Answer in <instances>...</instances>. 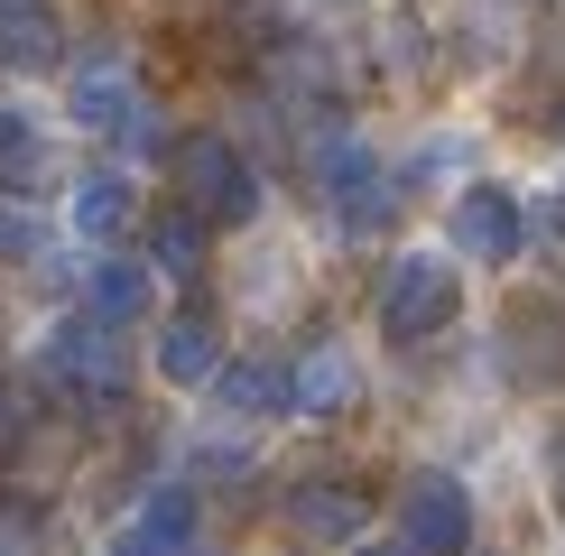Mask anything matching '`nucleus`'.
<instances>
[{
	"label": "nucleus",
	"mask_w": 565,
	"mask_h": 556,
	"mask_svg": "<svg viewBox=\"0 0 565 556\" xmlns=\"http://www.w3.org/2000/svg\"><path fill=\"white\" fill-rule=\"evenodd\" d=\"M177 195L195 204L204 223H250V214H260V177H250V158L232 149L223 130L177 139Z\"/></svg>",
	"instance_id": "3"
},
{
	"label": "nucleus",
	"mask_w": 565,
	"mask_h": 556,
	"mask_svg": "<svg viewBox=\"0 0 565 556\" xmlns=\"http://www.w3.org/2000/svg\"><path fill=\"white\" fill-rule=\"evenodd\" d=\"M352 353H334V343H316L297 371H288V408H306V417H334V408H352Z\"/></svg>",
	"instance_id": "13"
},
{
	"label": "nucleus",
	"mask_w": 565,
	"mask_h": 556,
	"mask_svg": "<svg viewBox=\"0 0 565 556\" xmlns=\"http://www.w3.org/2000/svg\"><path fill=\"white\" fill-rule=\"evenodd\" d=\"M352 556H417L408 538H352Z\"/></svg>",
	"instance_id": "19"
},
{
	"label": "nucleus",
	"mask_w": 565,
	"mask_h": 556,
	"mask_svg": "<svg viewBox=\"0 0 565 556\" xmlns=\"http://www.w3.org/2000/svg\"><path fill=\"white\" fill-rule=\"evenodd\" d=\"M0 556H10V538H0Z\"/></svg>",
	"instance_id": "22"
},
{
	"label": "nucleus",
	"mask_w": 565,
	"mask_h": 556,
	"mask_svg": "<svg viewBox=\"0 0 565 556\" xmlns=\"http://www.w3.org/2000/svg\"><path fill=\"white\" fill-rule=\"evenodd\" d=\"M38 371L75 399H121L130 389V353H121V324H93V316H65L38 334Z\"/></svg>",
	"instance_id": "1"
},
{
	"label": "nucleus",
	"mask_w": 565,
	"mask_h": 556,
	"mask_svg": "<svg viewBox=\"0 0 565 556\" xmlns=\"http://www.w3.org/2000/svg\"><path fill=\"white\" fill-rule=\"evenodd\" d=\"M29 250H38V232H29V223H10V214H0V260H29Z\"/></svg>",
	"instance_id": "18"
},
{
	"label": "nucleus",
	"mask_w": 565,
	"mask_h": 556,
	"mask_svg": "<svg viewBox=\"0 0 565 556\" xmlns=\"http://www.w3.org/2000/svg\"><path fill=\"white\" fill-rule=\"evenodd\" d=\"M149 250H158V269H195L204 260V214H168Z\"/></svg>",
	"instance_id": "17"
},
{
	"label": "nucleus",
	"mask_w": 565,
	"mask_h": 556,
	"mask_svg": "<svg viewBox=\"0 0 565 556\" xmlns=\"http://www.w3.org/2000/svg\"><path fill=\"white\" fill-rule=\"evenodd\" d=\"M130 204H139V195H130L121 168H93V177L75 185V232H84V242H111V232L130 223Z\"/></svg>",
	"instance_id": "15"
},
{
	"label": "nucleus",
	"mask_w": 565,
	"mask_h": 556,
	"mask_svg": "<svg viewBox=\"0 0 565 556\" xmlns=\"http://www.w3.org/2000/svg\"><path fill=\"white\" fill-rule=\"evenodd\" d=\"M111 556H195V501H185V492H158L121 538H111Z\"/></svg>",
	"instance_id": "11"
},
{
	"label": "nucleus",
	"mask_w": 565,
	"mask_h": 556,
	"mask_svg": "<svg viewBox=\"0 0 565 556\" xmlns=\"http://www.w3.org/2000/svg\"><path fill=\"white\" fill-rule=\"evenodd\" d=\"M65 29H56V0H0V65H56Z\"/></svg>",
	"instance_id": "12"
},
{
	"label": "nucleus",
	"mask_w": 565,
	"mask_h": 556,
	"mask_svg": "<svg viewBox=\"0 0 565 556\" xmlns=\"http://www.w3.org/2000/svg\"><path fill=\"white\" fill-rule=\"evenodd\" d=\"M316 185H324V204H334V223L343 232H381L398 214V177L371 158V139H324V158H316Z\"/></svg>",
	"instance_id": "4"
},
{
	"label": "nucleus",
	"mask_w": 565,
	"mask_h": 556,
	"mask_svg": "<svg viewBox=\"0 0 565 556\" xmlns=\"http://www.w3.org/2000/svg\"><path fill=\"white\" fill-rule=\"evenodd\" d=\"M398 538L417 556H473V492L455 473H408L398 482Z\"/></svg>",
	"instance_id": "5"
},
{
	"label": "nucleus",
	"mask_w": 565,
	"mask_h": 556,
	"mask_svg": "<svg viewBox=\"0 0 565 556\" xmlns=\"http://www.w3.org/2000/svg\"><path fill=\"white\" fill-rule=\"evenodd\" d=\"M297 528L306 538H362V492H352V482H306L297 492Z\"/></svg>",
	"instance_id": "16"
},
{
	"label": "nucleus",
	"mask_w": 565,
	"mask_h": 556,
	"mask_svg": "<svg viewBox=\"0 0 565 556\" xmlns=\"http://www.w3.org/2000/svg\"><path fill=\"white\" fill-rule=\"evenodd\" d=\"M463 316V278L445 250H408V260L390 269V288H381V334L390 343H427L445 334V324Z\"/></svg>",
	"instance_id": "2"
},
{
	"label": "nucleus",
	"mask_w": 565,
	"mask_h": 556,
	"mask_svg": "<svg viewBox=\"0 0 565 556\" xmlns=\"http://www.w3.org/2000/svg\"><path fill=\"white\" fill-rule=\"evenodd\" d=\"M149 297H158L149 260H93V278H84V316L93 324H139V316H149Z\"/></svg>",
	"instance_id": "10"
},
{
	"label": "nucleus",
	"mask_w": 565,
	"mask_h": 556,
	"mask_svg": "<svg viewBox=\"0 0 565 556\" xmlns=\"http://www.w3.org/2000/svg\"><path fill=\"white\" fill-rule=\"evenodd\" d=\"M139 103H149V93L130 84V65H121V56H103V65H75V84H65V111H75L84 130H121Z\"/></svg>",
	"instance_id": "9"
},
{
	"label": "nucleus",
	"mask_w": 565,
	"mask_h": 556,
	"mask_svg": "<svg viewBox=\"0 0 565 556\" xmlns=\"http://www.w3.org/2000/svg\"><path fill=\"white\" fill-rule=\"evenodd\" d=\"M158 371H168L177 389H204L223 371V324L204 316V307H177L168 324H158Z\"/></svg>",
	"instance_id": "8"
},
{
	"label": "nucleus",
	"mask_w": 565,
	"mask_h": 556,
	"mask_svg": "<svg viewBox=\"0 0 565 556\" xmlns=\"http://www.w3.org/2000/svg\"><path fill=\"white\" fill-rule=\"evenodd\" d=\"M455 250H473L482 269L520 260V195L510 185H463L455 195Z\"/></svg>",
	"instance_id": "6"
},
{
	"label": "nucleus",
	"mask_w": 565,
	"mask_h": 556,
	"mask_svg": "<svg viewBox=\"0 0 565 556\" xmlns=\"http://www.w3.org/2000/svg\"><path fill=\"white\" fill-rule=\"evenodd\" d=\"M46 185H56V130L0 103V195H46Z\"/></svg>",
	"instance_id": "7"
},
{
	"label": "nucleus",
	"mask_w": 565,
	"mask_h": 556,
	"mask_svg": "<svg viewBox=\"0 0 565 556\" xmlns=\"http://www.w3.org/2000/svg\"><path fill=\"white\" fill-rule=\"evenodd\" d=\"M547 482L565 492V427H556V446H547Z\"/></svg>",
	"instance_id": "20"
},
{
	"label": "nucleus",
	"mask_w": 565,
	"mask_h": 556,
	"mask_svg": "<svg viewBox=\"0 0 565 556\" xmlns=\"http://www.w3.org/2000/svg\"><path fill=\"white\" fill-rule=\"evenodd\" d=\"M10 436H19V399H10V389H0V446H10Z\"/></svg>",
	"instance_id": "21"
},
{
	"label": "nucleus",
	"mask_w": 565,
	"mask_h": 556,
	"mask_svg": "<svg viewBox=\"0 0 565 556\" xmlns=\"http://www.w3.org/2000/svg\"><path fill=\"white\" fill-rule=\"evenodd\" d=\"M204 389H223L232 417H278V408H288V371H278V362H223Z\"/></svg>",
	"instance_id": "14"
}]
</instances>
